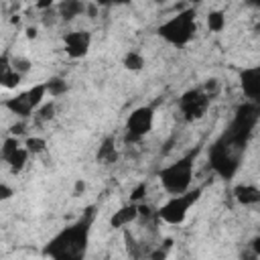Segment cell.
Listing matches in <instances>:
<instances>
[{
	"instance_id": "cell-17",
	"label": "cell",
	"mask_w": 260,
	"mask_h": 260,
	"mask_svg": "<svg viewBox=\"0 0 260 260\" xmlns=\"http://www.w3.org/2000/svg\"><path fill=\"white\" fill-rule=\"evenodd\" d=\"M223 26H225V14H223V10H211L207 14V28L211 32H221Z\"/></svg>"
},
{
	"instance_id": "cell-30",
	"label": "cell",
	"mask_w": 260,
	"mask_h": 260,
	"mask_svg": "<svg viewBox=\"0 0 260 260\" xmlns=\"http://www.w3.org/2000/svg\"><path fill=\"white\" fill-rule=\"evenodd\" d=\"M83 189H85V183H83V181H77V183H75V195H77L79 191H83Z\"/></svg>"
},
{
	"instance_id": "cell-5",
	"label": "cell",
	"mask_w": 260,
	"mask_h": 260,
	"mask_svg": "<svg viewBox=\"0 0 260 260\" xmlns=\"http://www.w3.org/2000/svg\"><path fill=\"white\" fill-rule=\"evenodd\" d=\"M203 189L201 187H195V189H189L185 193H179V195H171L158 209H156V217L169 225H179L185 221L187 213L191 211V207L199 201Z\"/></svg>"
},
{
	"instance_id": "cell-33",
	"label": "cell",
	"mask_w": 260,
	"mask_h": 260,
	"mask_svg": "<svg viewBox=\"0 0 260 260\" xmlns=\"http://www.w3.org/2000/svg\"><path fill=\"white\" fill-rule=\"evenodd\" d=\"M152 2H154V4H158V6H160V4H167V2H169V0H152Z\"/></svg>"
},
{
	"instance_id": "cell-20",
	"label": "cell",
	"mask_w": 260,
	"mask_h": 260,
	"mask_svg": "<svg viewBox=\"0 0 260 260\" xmlns=\"http://www.w3.org/2000/svg\"><path fill=\"white\" fill-rule=\"evenodd\" d=\"M22 144H20V140H18V136H6L4 138V142H2V150H0V154H2V160L4 158H8L12 152H16L18 148H20Z\"/></svg>"
},
{
	"instance_id": "cell-1",
	"label": "cell",
	"mask_w": 260,
	"mask_h": 260,
	"mask_svg": "<svg viewBox=\"0 0 260 260\" xmlns=\"http://www.w3.org/2000/svg\"><path fill=\"white\" fill-rule=\"evenodd\" d=\"M260 108L254 102H244L236 108L234 118L225 130L209 144L207 165L221 179H234L242 165V156L252 138V132L258 124Z\"/></svg>"
},
{
	"instance_id": "cell-24",
	"label": "cell",
	"mask_w": 260,
	"mask_h": 260,
	"mask_svg": "<svg viewBox=\"0 0 260 260\" xmlns=\"http://www.w3.org/2000/svg\"><path fill=\"white\" fill-rule=\"evenodd\" d=\"M144 193H146V183H140L138 187H134V191H132V195H130V201L138 203V201L144 197Z\"/></svg>"
},
{
	"instance_id": "cell-32",
	"label": "cell",
	"mask_w": 260,
	"mask_h": 260,
	"mask_svg": "<svg viewBox=\"0 0 260 260\" xmlns=\"http://www.w3.org/2000/svg\"><path fill=\"white\" fill-rule=\"evenodd\" d=\"M250 6H254V8H260V0H246Z\"/></svg>"
},
{
	"instance_id": "cell-28",
	"label": "cell",
	"mask_w": 260,
	"mask_h": 260,
	"mask_svg": "<svg viewBox=\"0 0 260 260\" xmlns=\"http://www.w3.org/2000/svg\"><path fill=\"white\" fill-rule=\"evenodd\" d=\"M250 246H252V252H254V256H258L260 258V234L250 242Z\"/></svg>"
},
{
	"instance_id": "cell-3",
	"label": "cell",
	"mask_w": 260,
	"mask_h": 260,
	"mask_svg": "<svg viewBox=\"0 0 260 260\" xmlns=\"http://www.w3.org/2000/svg\"><path fill=\"white\" fill-rule=\"evenodd\" d=\"M199 154V148H191L187 154L179 156L177 160H173L171 165L162 167L158 171V181L162 185V189L169 195H179L191 189L193 183V171H195V158Z\"/></svg>"
},
{
	"instance_id": "cell-4",
	"label": "cell",
	"mask_w": 260,
	"mask_h": 260,
	"mask_svg": "<svg viewBox=\"0 0 260 260\" xmlns=\"http://www.w3.org/2000/svg\"><path fill=\"white\" fill-rule=\"evenodd\" d=\"M195 32H197V12L191 6L179 10L169 20H165L162 24L156 26V35L165 43H169L177 49L189 45L191 39L195 37Z\"/></svg>"
},
{
	"instance_id": "cell-13",
	"label": "cell",
	"mask_w": 260,
	"mask_h": 260,
	"mask_svg": "<svg viewBox=\"0 0 260 260\" xmlns=\"http://www.w3.org/2000/svg\"><path fill=\"white\" fill-rule=\"evenodd\" d=\"M234 199L240 205H258L260 203V187L252 183H240L234 187Z\"/></svg>"
},
{
	"instance_id": "cell-6",
	"label": "cell",
	"mask_w": 260,
	"mask_h": 260,
	"mask_svg": "<svg viewBox=\"0 0 260 260\" xmlns=\"http://www.w3.org/2000/svg\"><path fill=\"white\" fill-rule=\"evenodd\" d=\"M211 106V98L203 87H191L181 93L179 98V112L185 122H197L201 120Z\"/></svg>"
},
{
	"instance_id": "cell-7",
	"label": "cell",
	"mask_w": 260,
	"mask_h": 260,
	"mask_svg": "<svg viewBox=\"0 0 260 260\" xmlns=\"http://www.w3.org/2000/svg\"><path fill=\"white\" fill-rule=\"evenodd\" d=\"M154 124V108L152 106H138L134 108L128 118H126V126H124V140L126 142H138L142 140Z\"/></svg>"
},
{
	"instance_id": "cell-26",
	"label": "cell",
	"mask_w": 260,
	"mask_h": 260,
	"mask_svg": "<svg viewBox=\"0 0 260 260\" xmlns=\"http://www.w3.org/2000/svg\"><path fill=\"white\" fill-rule=\"evenodd\" d=\"M24 128H26V122H24V120H20L18 124H14V126L10 128V134H12V136H18V134H22V132H24Z\"/></svg>"
},
{
	"instance_id": "cell-15",
	"label": "cell",
	"mask_w": 260,
	"mask_h": 260,
	"mask_svg": "<svg viewBox=\"0 0 260 260\" xmlns=\"http://www.w3.org/2000/svg\"><path fill=\"white\" fill-rule=\"evenodd\" d=\"M28 156H30V152H28V150H26V146L22 144L16 152H12L8 158H4V162L10 167V171H12V173H20V171L26 167Z\"/></svg>"
},
{
	"instance_id": "cell-9",
	"label": "cell",
	"mask_w": 260,
	"mask_h": 260,
	"mask_svg": "<svg viewBox=\"0 0 260 260\" xmlns=\"http://www.w3.org/2000/svg\"><path fill=\"white\" fill-rule=\"evenodd\" d=\"M63 47L71 59H81L87 55V51L91 47V32L89 30H69L63 35Z\"/></svg>"
},
{
	"instance_id": "cell-27",
	"label": "cell",
	"mask_w": 260,
	"mask_h": 260,
	"mask_svg": "<svg viewBox=\"0 0 260 260\" xmlns=\"http://www.w3.org/2000/svg\"><path fill=\"white\" fill-rule=\"evenodd\" d=\"M0 197H2V199H10V197H12V189H10L6 183L0 185Z\"/></svg>"
},
{
	"instance_id": "cell-21",
	"label": "cell",
	"mask_w": 260,
	"mask_h": 260,
	"mask_svg": "<svg viewBox=\"0 0 260 260\" xmlns=\"http://www.w3.org/2000/svg\"><path fill=\"white\" fill-rule=\"evenodd\" d=\"M24 146H26V150H28L30 154H41V152L47 148V142H45V138H41V136H28V138L24 140Z\"/></svg>"
},
{
	"instance_id": "cell-2",
	"label": "cell",
	"mask_w": 260,
	"mask_h": 260,
	"mask_svg": "<svg viewBox=\"0 0 260 260\" xmlns=\"http://www.w3.org/2000/svg\"><path fill=\"white\" fill-rule=\"evenodd\" d=\"M93 223V207H89L79 219L59 230L43 248V256L53 260H81L89 246V234Z\"/></svg>"
},
{
	"instance_id": "cell-14",
	"label": "cell",
	"mask_w": 260,
	"mask_h": 260,
	"mask_svg": "<svg viewBox=\"0 0 260 260\" xmlns=\"http://www.w3.org/2000/svg\"><path fill=\"white\" fill-rule=\"evenodd\" d=\"M95 158L104 165H110L118 158V150H116V144H114V138H104V142L100 144L98 152H95Z\"/></svg>"
},
{
	"instance_id": "cell-29",
	"label": "cell",
	"mask_w": 260,
	"mask_h": 260,
	"mask_svg": "<svg viewBox=\"0 0 260 260\" xmlns=\"http://www.w3.org/2000/svg\"><path fill=\"white\" fill-rule=\"evenodd\" d=\"M35 6H37L39 10H49V8L53 6V0H37Z\"/></svg>"
},
{
	"instance_id": "cell-31",
	"label": "cell",
	"mask_w": 260,
	"mask_h": 260,
	"mask_svg": "<svg viewBox=\"0 0 260 260\" xmlns=\"http://www.w3.org/2000/svg\"><path fill=\"white\" fill-rule=\"evenodd\" d=\"M26 37L28 39H37V28H26Z\"/></svg>"
},
{
	"instance_id": "cell-10",
	"label": "cell",
	"mask_w": 260,
	"mask_h": 260,
	"mask_svg": "<svg viewBox=\"0 0 260 260\" xmlns=\"http://www.w3.org/2000/svg\"><path fill=\"white\" fill-rule=\"evenodd\" d=\"M4 108L10 110L20 120H26V118L35 116V112H37L32 102H30V98H28V91H22V93H16L14 98L4 100Z\"/></svg>"
},
{
	"instance_id": "cell-16",
	"label": "cell",
	"mask_w": 260,
	"mask_h": 260,
	"mask_svg": "<svg viewBox=\"0 0 260 260\" xmlns=\"http://www.w3.org/2000/svg\"><path fill=\"white\" fill-rule=\"evenodd\" d=\"M122 65H124V69H128V71H140V69L144 67V57H142V53H138V51H128V53L124 55V59H122Z\"/></svg>"
},
{
	"instance_id": "cell-18",
	"label": "cell",
	"mask_w": 260,
	"mask_h": 260,
	"mask_svg": "<svg viewBox=\"0 0 260 260\" xmlns=\"http://www.w3.org/2000/svg\"><path fill=\"white\" fill-rule=\"evenodd\" d=\"M45 83H47V91H49L51 98H59V95H63V93L67 91V83H65V79H61V77H51V79L45 81Z\"/></svg>"
},
{
	"instance_id": "cell-22",
	"label": "cell",
	"mask_w": 260,
	"mask_h": 260,
	"mask_svg": "<svg viewBox=\"0 0 260 260\" xmlns=\"http://www.w3.org/2000/svg\"><path fill=\"white\" fill-rule=\"evenodd\" d=\"M30 65H32V63H30L28 59H24V57H14V59H12V67H14V69H16V71H18L20 75L28 73Z\"/></svg>"
},
{
	"instance_id": "cell-11",
	"label": "cell",
	"mask_w": 260,
	"mask_h": 260,
	"mask_svg": "<svg viewBox=\"0 0 260 260\" xmlns=\"http://www.w3.org/2000/svg\"><path fill=\"white\" fill-rule=\"evenodd\" d=\"M138 217H140L138 203L130 201V203L122 205L118 211H114V215L110 217V225H112L114 230H124V228H128L130 223H134Z\"/></svg>"
},
{
	"instance_id": "cell-19",
	"label": "cell",
	"mask_w": 260,
	"mask_h": 260,
	"mask_svg": "<svg viewBox=\"0 0 260 260\" xmlns=\"http://www.w3.org/2000/svg\"><path fill=\"white\" fill-rule=\"evenodd\" d=\"M55 116V102L51 100V102H45L43 106H39V110L35 112V120L37 122H47V120H51Z\"/></svg>"
},
{
	"instance_id": "cell-25",
	"label": "cell",
	"mask_w": 260,
	"mask_h": 260,
	"mask_svg": "<svg viewBox=\"0 0 260 260\" xmlns=\"http://www.w3.org/2000/svg\"><path fill=\"white\" fill-rule=\"evenodd\" d=\"M98 6H104V8H108V6H124V4H130L132 0H93Z\"/></svg>"
},
{
	"instance_id": "cell-23",
	"label": "cell",
	"mask_w": 260,
	"mask_h": 260,
	"mask_svg": "<svg viewBox=\"0 0 260 260\" xmlns=\"http://www.w3.org/2000/svg\"><path fill=\"white\" fill-rule=\"evenodd\" d=\"M203 89H205V91H207V95L213 100V98L219 93V81H217V79H207V81H205V85H203Z\"/></svg>"
},
{
	"instance_id": "cell-12",
	"label": "cell",
	"mask_w": 260,
	"mask_h": 260,
	"mask_svg": "<svg viewBox=\"0 0 260 260\" xmlns=\"http://www.w3.org/2000/svg\"><path fill=\"white\" fill-rule=\"evenodd\" d=\"M85 2L83 0H59V4H57V16H59V20H63V22H71L73 18H77L79 14H83L85 12Z\"/></svg>"
},
{
	"instance_id": "cell-8",
	"label": "cell",
	"mask_w": 260,
	"mask_h": 260,
	"mask_svg": "<svg viewBox=\"0 0 260 260\" xmlns=\"http://www.w3.org/2000/svg\"><path fill=\"white\" fill-rule=\"evenodd\" d=\"M238 79H240V89L248 98V102H254L260 108V65L240 69Z\"/></svg>"
}]
</instances>
